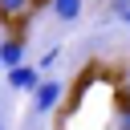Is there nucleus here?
I'll list each match as a JSON object with an SVG mask.
<instances>
[{"label": "nucleus", "instance_id": "nucleus-1", "mask_svg": "<svg viewBox=\"0 0 130 130\" xmlns=\"http://www.w3.org/2000/svg\"><path fill=\"white\" fill-rule=\"evenodd\" d=\"M61 98H65V81H61V77H41L37 89H32V106H37V114H53V110L61 106Z\"/></svg>", "mask_w": 130, "mask_h": 130}, {"label": "nucleus", "instance_id": "nucleus-4", "mask_svg": "<svg viewBox=\"0 0 130 130\" xmlns=\"http://www.w3.org/2000/svg\"><path fill=\"white\" fill-rule=\"evenodd\" d=\"M49 8H53V16L61 20V24H69V20H77L81 12H85V0H45Z\"/></svg>", "mask_w": 130, "mask_h": 130}, {"label": "nucleus", "instance_id": "nucleus-7", "mask_svg": "<svg viewBox=\"0 0 130 130\" xmlns=\"http://www.w3.org/2000/svg\"><path fill=\"white\" fill-rule=\"evenodd\" d=\"M0 130H4V118H0Z\"/></svg>", "mask_w": 130, "mask_h": 130}, {"label": "nucleus", "instance_id": "nucleus-6", "mask_svg": "<svg viewBox=\"0 0 130 130\" xmlns=\"http://www.w3.org/2000/svg\"><path fill=\"white\" fill-rule=\"evenodd\" d=\"M118 130H130V106L118 110Z\"/></svg>", "mask_w": 130, "mask_h": 130}, {"label": "nucleus", "instance_id": "nucleus-3", "mask_svg": "<svg viewBox=\"0 0 130 130\" xmlns=\"http://www.w3.org/2000/svg\"><path fill=\"white\" fill-rule=\"evenodd\" d=\"M32 12H37L32 0H0V20L4 24H24Z\"/></svg>", "mask_w": 130, "mask_h": 130}, {"label": "nucleus", "instance_id": "nucleus-2", "mask_svg": "<svg viewBox=\"0 0 130 130\" xmlns=\"http://www.w3.org/2000/svg\"><path fill=\"white\" fill-rule=\"evenodd\" d=\"M4 81H8V89H12V93H32V89H37V81H41V69H37V65H28V61H16V65H8V69H4Z\"/></svg>", "mask_w": 130, "mask_h": 130}, {"label": "nucleus", "instance_id": "nucleus-5", "mask_svg": "<svg viewBox=\"0 0 130 130\" xmlns=\"http://www.w3.org/2000/svg\"><path fill=\"white\" fill-rule=\"evenodd\" d=\"M16 61H24V41H20V37L0 41V65L8 69V65H16Z\"/></svg>", "mask_w": 130, "mask_h": 130}]
</instances>
